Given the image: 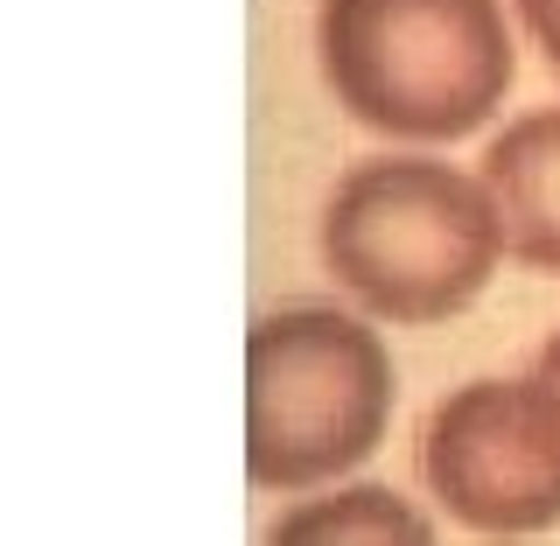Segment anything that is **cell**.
<instances>
[{
    "instance_id": "cell-5",
    "label": "cell",
    "mask_w": 560,
    "mask_h": 546,
    "mask_svg": "<svg viewBox=\"0 0 560 546\" xmlns=\"http://www.w3.org/2000/svg\"><path fill=\"white\" fill-rule=\"evenodd\" d=\"M483 197L504 253L533 274H560V113H525L490 140Z\"/></svg>"
},
{
    "instance_id": "cell-4",
    "label": "cell",
    "mask_w": 560,
    "mask_h": 546,
    "mask_svg": "<svg viewBox=\"0 0 560 546\" xmlns=\"http://www.w3.org/2000/svg\"><path fill=\"white\" fill-rule=\"evenodd\" d=\"M420 477L490 539L560 525V393L547 379H477L448 393L420 442Z\"/></svg>"
},
{
    "instance_id": "cell-2",
    "label": "cell",
    "mask_w": 560,
    "mask_h": 546,
    "mask_svg": "<svg viewBox=\"0 0 560 546\" xmlns=\"http://www.w3.org/2000/svg\"><path fill=\"white\" fill-rule=\"evenodd\" d=\"M498 210L448 162H358L323 210V267L378 323H448L498 274Z\"/></svg>"
},
{
    "instance_id": "cell-8",
    "label": "cell",
    "mask_w": 560,
    "mask_h": 546,
    "mask_svg": "<svg viewBox=\"0 0 560 546\" xmlns=\"http://www.w3.org/2000/svg\"><path fill=\"white\" fill-rule=\"evenodd\" d=\"M539 379H547L553 393H560V329H553V337H547V350H539Z\"/></svg>"
},
{
    "instance_id": "cell-3",
    "label": "cell",
    "mask_w": 560,
    "mask_h": 546,
    "mask_svg": "<svg viewBox=\"0 0 560 546\" xmlns=\"http://www.w3.org/2000/svg\"><path fill=\"white\" fill-rule=\"evenodd\" d=\"M393 358L378 329L337 309H280L245 337V477L315 490L385 442Z\"/></svg>"
},
{
    "instance_id": "cell-6",
    "label": "cell",
    "mask_w": 560,
    "mask_h": 546,
    "mask_svg": "<svg viewBox=\"0 0 560 546\" xmlns=\"http://www.w3.org/2000/svg\"><path fill=\"white\" fill-rule=\"evenodd\" d=\"M267 546H434V525L385 484H350L337 498H308L267 533Z\"/></svg>"
},
{
    "instance_id": "cell-7",
    "label": "cell",
    "mask_w": 560,
    "mask_h": 546,
    "mask_svg": "<svg viewBox=\"0 0 560 546\" xmlns=\"http://www.w3.org/2000/svg\"><path fill=\"white\" fill-rule=\"evenodd\" d=\"M518 14H525L533 43L547 49V63H553V78H560V0H518Z\"/></svg>"
},
{
    "instance_id": "cell-1",
    "label": "cell",
    "mask_w": 560,
    "mask_h": 546,
    "mask_svg": "<svg viewBox=\"0 0 560 546\" xmlns=\"http://www.w3.org/2000/svg\"><path fill=\"white\" fill-rule=\"evenodd\" d=\"M315 57L337 105L393 140H463L512 92L498 0H323Z\"/></svg>"
}]
</instances>
